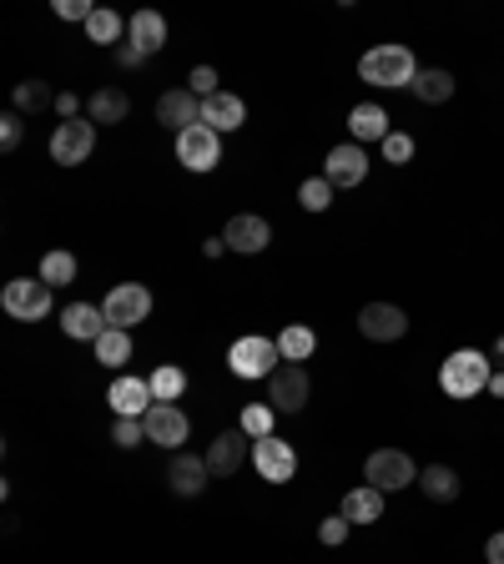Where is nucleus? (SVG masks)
<instances>
[{"label":"nucleus","instance_id":"nucleus-20","mask_svg":"<svg viewBox=\"0 0 504 564\" xmlns=\"http://www.w3.org/2000/svg\"><path fill=\"white\" fill-rule=\"evenodd\" d=\"M127 46H136L142 56H157L167 46V15L161 11H136L127 26Z\"/></svg>","mask_w":504,"mask_h":564},{"label":"nucleus","instance_id":"nucleus-37","mask_svg":"<svg viewBox=\"0 0 504 564\" xmlns=\"http://www.w3.org/2000/svg\"><path fill=\"white\" fill-rule=\"evenodd\" d=\"M21 142H26V121H21V111H5V117H0V146L15 152Z\"/></svg>","mask_w":504,"mask_h":564},{"label":"nucleus","instance_id":"nucleus-1","mask_svg":"<svg viewBox=\"0 0 504 564\" xmlns=\"http://www.w3.org/2000/svg\"><path fill=\"white\" fill-rule=\"evenodd\" d=\"M490 379H494V358L479 353V348H454L439 363V388H444V398H459V404L490 394Z\"/></svg>","mask_w":504,"mask_h":564},{"label":"nucleus","instance_id":"nucleus-16","mask_svg":"<svg viewBox=\"0 0 504 564\" xmlns=\"http://www.w3.org/2000/svg\"><path fill=\"white\" fill-rule=\"evenodd\" d=\"M252 454V439L242 429H227L213 439V448H207V469H213V479H232V473L242 469V459Z\"/></svg>","mask_w":504,"mask_h":564},{"label":"nucleus","instance_id":"nucleus-27","mask_svg":"<svg viewBox=\"0 0 504 564\" xmlns=\"http://www.w3.org/2000/svg\"><path fill=\"white\" fill-rule=\"evenodd\" d=\"M127 26H132V21H121L111 5H96L92 21H86V40H92V46H111V51H117L121 36H127Z\"/></svg>","mask_w":504,"mask_h":564},{"label":"nucleus","instance_id":"nucleus-8","mask_svg":"<svg viewBox=\"0 0 504 564\" xmlns=\"http://www.w3.org/2000/svg\"><path fill=\"white\" fill-rule=\"evenodd\" d=\"M308 398H313V379H308L303 363H283L267 379V404L278 408V413H303Z\"/></svg>","mask_w":504,"mask_h":564},{"label":"nucleus","instance_id":"nucleus-14","mask_svg":"<svg viewBox=\"0 0 504 564\" xmlns=\"http://www.w3.org/2000/svg\"><path fill=\"white\" fill-rule=\"evenodd\" d=\"M107 404H111V413H117V419H146V408L157 404V398H152V383H146V379H136V373H121V379L107 388Z\"/></svg>","mask_w":504,"mask_h":564},{"label":"nucleus","instance_id":"nucleus-43","mask_svg":"<svg viewBox=\"0 0 504 564\" xmlns=\"http://www.w3.org/2000/svg\"><path fill=\"white\" fill-rule=\"evenodd\" d=\"M484 564H504V529L500 535H490V544H484Z\"/></svg>","mask_w":504,"mask_h":564},{"label":"nucleus","instance_id":"nucleus-12","mask_svg":"<svg viewBox=\"0 0 504 564\" xmlns=\"http://www.w3.org/2000/svg\"><path fill=\"white\" fill-rule=\"evenodd\" d=\"M142 423H146V444H161V448H172V454H182L187 433H192V423H187V413L177 404H152Z\"/></svg>","mask_w":504,"mask_h":564},{"label":"nucleus","instance_id":"nucleus-28","mask_svg":"<svg viewBox=\"0 0 504 564\" xmlns=\"http://www.w3.org/2000/svg\"><path fill=\"white\" fill-rule=\"evenodd\" d=\"M413 96H419V101L424 106H444L454 96V76L444 67H424L419 71V76H413V86H409Z\"/></svg>","mask_w":504,"mask_h":564},{"label":"nucleus","instance_id":"nucleus-6","mask_svg":"<svg viewBox=\"0 0 504 564\" xmlns=\"http://www.w3.org/2000/svg\"><path fill=\"white\" fill-rule=\"evenodd\" d=\"M96 152V121L76 117V121H56L51 132V161L56 167H81Z\"/></svg>","mask_w":504,"mask_h":564},{"label":"nucleus","instance_id":"nucleus-25","mask_svg":"<svg viewBox=\"0 0 504 564\" xmlns=\"http://www.w3.org/2000/svg\"><path fill=\"white\" fill-rule=\"evenodd\" d=\"M419 489H424L429 504H454L459 499V473L449 464H429V469H419Z\"/></svg>","mask_w":504,"mask_h":564},{"label":"nucleus","instance_id":"nucleus-26","mask_svg":"<svg viewBox=\"0 0 504 564\" xmlns=\"http://www.w3.org/2000/svg\"><path fill=\"white\" fill-rule=\"evenodd\" d=\"M278 353H283V363H308V358L319 353V333L308 328V323H288V328L278 333Z\"/></svg>","mask_w":504,"mask_h":564},{"label":"nucleus","instance_id":"nucleus-45","mask_svg":"<svg viewBox=\"0 0 504 564\" xmlns=\"http://www.w3.org/2000/svg\"><path fill=\"white\" fill-rule=\"evenodd\" d=\"M490 394L504 398V368H494V379H490Z\"/></svg>","mask_w":504,"mask_h":564},{"label":"nucleus","instance_id":"nucleus-19","mask_svg":"<svg viewBox=\"0 0 504 564\" xmlns=\"http://www.w3.org/2000/svg\"><path fill=\"white\" fill-rule=\"evenodd\" d=\"M61 328H67V338H76V343H96L111 323H107V313H101V302H71L67 313H61Z\"/></svg>","mask_w":504,"mask_h":564},{"label":"nucleus","instance_id":"nucleus-32","mask_svg":"<svg viewBox=\"0 0 504 564\" xmlns=\"http://www.w3.org/2000/svg\"><path fill=\"white\" fill-rule=\"evenodd\" d=\"M46 106H56V96H51V86L46 81H21L15 86V111H46Z\"/></svg>","mask_w":504,"mask_h":564},{"label":"nucleus","instance_id":"nucleus-40","mask_svg":"<svg viewBox=\"0 0 504 564\" xmlns=\"http://www.w3.org/2000/svg\"><path fill=\"white\" fill-rule=\"evenodd\" d=\"M92 11L96 5H86V0H56V15H61V21H81V26H86Z\"/></svg>","mask_w":504,"mask_h":564},{"label":"nucleus","instance_id":"nucleus-46","mask_svg":"<svg viewBox=\"0 0 504 564\" xmlns=\"http://www.w3.org/2000/svg\"><path fill=\"white\" fill-rule=\"evenodd\" d=\"M490 358H494V368H504V333L494 338V348H490Z\"/></svg>","mask_w":504,"mask_h":564},{"label":"nucleus","instance_id":"nucleus-42","mask_svg":"<svg viewBox=\"0 0 504 564\" xmlns=\"http://www.w3.org/2000/svg\"><path fill=\"white\" fill-rule=\"evenodd\" d=\"M56 111H61L67 121H76L81 117V96L76 92H61V96H56Z\"/></svg>","mask_w":504,"mask_h":564},{"label":"nucleus","instance_id":"nucleus-21","mask_svg":"<svg viewBox=\"0 0 504 564\" xmlns=\"http://www.w3.org/2000/svg\"><path fill=\"white\" fill-rule=\"evenodd\" d=\"M202 121H207L217 136H223V132H238L242 121H248V106H242V96L217 92V96H207V101H202Z\"/></svg>","mask_w":504,"mask_h":564},{"label":"nucleus","instance_id":"nucleus-5","mask_svg":"<svg viewBox=\"0 0 504 564\" xmlns=\"http://www.w3.org/2000/svg\"><path fill=\"white\" fill-rule=\"evenodd\" d=\"M51 283H40V277H15V283H5V292H0V308L15 317V323H40V317L51 313Z\"/></svg>","mask_w":504,"mask_h":564},{"label":"nucleus","instance_id":"nucleus-10","mask_svg":"<svg viewBox=\"0 0 504 564\" xmlns=\"http://www.w3.org/2000/svg\"><path fill=\"white\" fill-rule=\"evenodd\" d=\"M252 469L263 473L267 484H288L292 473H298V454H292L288 439L267 433V439H252Z\"/></svg>","mask_w":504,"mask_h":564},{"label":"nucleus","instance_id":"nucleus-41","mask_svg":"<svg viewBox=\"0 0 504 564\" xmlns=\"http://www.w3.org/2000/svg\"><path fill=\"white\" fill-rule=\"evenodd\" d=\"M111 56H117V67H121V71H136V67H142V61H146V56L136 51V46H127V40H121V46H117V51H111Z\"/></svg>","mask_w":504,"mask_h":564},{"label":"nucleus","instance_id":"nucleus-24","mask_svg":"<svg viewBox=\"0 0 504 564\" xmlns=\"http://www.w3.org/2000/svg\"><path fill=\"white\" fill-rule=\"evenodd\" d=\"M348 519V525H379L384 519V494L373 484H359V489H348L344 494V509H338Z\"/></svg>","mask_w":504,"mask_h":564},{"label":"nucleus","instance_id":"nucleus-7","mask_svg":"<svg viewBox=\"0 0 504 564\" xmlns=\"http://www.w3.org/2000/svg\"><path fill=\"white\" fill-rule=\"evenodd\" d=\"M101 313H107L111 328L132 333L136 323L152 317V288H142V283H117V288L107 292V302H101Z\"/></svg>","mask_w":504,"mask_h":564},{"label":"nucleus","instance_id":"nucleus-13","mask_svg":"<svg viewBox=\"0 0 504 564\" xmlns=\"http://www.w3.org/2000/svg\"><path fill=\"white\" fill-rule=\"evenodd\" d=\"M223 242H227V252L257 257V252L273 242V227H267V217H257V212H238V217L223 227Z\"/></svg>","mask_w":504,"mask_h":564},{"label":"nucleus","instance_id":"nucleus-9","mask_svg":"<svg viewBox=\"0 0 504 564\" xmlns=\"http://www.w3.org/2000/svg\"><path fill=\"white\" fill-rule=\"evenodd\" d=\"M177 161H182L187 171H213L217 161H223V136H217L207 121L187 127V132L177 136Z\"/></svg>","mask_w":504,"mask_h":564},{"label":"nucleus","instance_id":"nucleus-22","mask_svg":"<svg viewBox=\"0 0 504 564\" xmlns=\"http://www.w3.org/2000/svg\"><path fill=\"white\" fill-rule=\"evenodd\" d=\"M86 117H92L96 127H117V121L132 117V96L121 92V86H101V92L86 96Z\"/></svg>","mask_w":504,"mask_h":564},{"label":"nucleus","instance_id":"nucleus-31","mask_svg":"<svg viewBox=\"0 0 504 564\" xmlns=\"http://www.w3.org/2000/svg\"><path fill=\"white\" fill-rule=\"evenodd\" d=\"M40 283H51V288L76 283V257H71V252H46V257H40Z\"/></svg>","mask_w":504,"mask_h":564},{"label":"nucleus","instance_id":"nucleus-33","mask_svg":"<svg viewBox=\"0 0 504 564\" xmlns=\"http://www.w3.org/2000/svg\"><path fill=\"white\" fill-rule=\"evenodd\" d=\"M333 192H338V187H333L328 177H308V182L298 187V202H303V212H328Z\"/></svg>","mask_w":504,"mask_h":564},{"label":"nucleus","instance_id":"nucleus-29","mask_svg":"<svg viewBox=\"0 0 504 564\" xmlns=\"http://www.w3.org/2000/svg\"><path fill=\"white\" fill-rule=\"evenodd\" d=\"M96 348V363H107V368H127L132 363V333H121V328H107L101 338L92 343Z\"/></svg>","mask_w":504,"mask_h":564},{"label":"nucleus","instance_id":"nucleus-3","mask_svg":"<svg viewBox=\"0 0 504 564\" xmlns=\"http://www.w3.org/2000/svg\"><path fill=\"white\" fill-rule=\"evenodd\" d=\"M227 368L238 373V379H273L283 368V353H278V338H263V333H248L227 348Z\"/></svg>","mask_w":504,"mask_h":564},{"label":"nucleus","instance_id":"nucleus-4","mask_svg":"<svg viewBox=\"0 0 504 564\" xmlns=\"http://www.w3.org/2000/svg\"><path fill=\"white\" fill-rule=\"evenodd\" d=\"M363 484H373L379 494H398V489L419 484V469L404 448H373L369 459H363Z\"/></svg>","mask_w":504,"mask_h":564},{"label":"nucleus","instance_id":"nucleus-11","mask_svg":"<svg viewBox=\"0 0 504 564\" xmlns=\"http://www.w3.org/2000/svg\"><path fill=\"white\" fill-rule=\"evenodd\" d=\"M359 333L369 343H398L409 333V313L398 302H363L359 308Z\"/></svg>","mask_w":504,"mask_h":564},{"label":"nucleus","instance_id":"nucleus-39","mask_svg":"<svg viewBox=\"0 0 504 564\" xmlns=\"http://www.w3.org/2000/svg\"><path fill=\"white\" fill-rule=\"evenodd\" d=\"M348 529H353V525H348L344 514H328V519H323V525H319V539H323V544H328V550H338V544H344V539H348Z\"/></svg>","mask_w":504,"mask_h":564},{"label":"nucleus","instance_id":"nucleus-15","mask_svg":"<svg viewBox=\"0 0 504 564\" xmlns=\"http://www.w3.org/2000/svg\"><path fill=\"white\" fill-rule=\"evenodd\" d=\"M157 121L167 127V132L182 136L187 127H197L202 121V96H192L187 86H172V92L157 96Z\"/></svg>","mask_w":504,"mask_h":564},{"label":"nucleus","instance_id":"nucleus-2","mask_svg":"<svg viewBox=\"0 0 504 564\" xmlns=\"http://www.w3.org/2000/svg\"><path fill=\"white\" fill-rule=\"evenodd\" d=\"M413 76H419V61H413V51H409V46H398V40L373 46V51L359 56V81H363V86H373V92H388V86H413Z\"/></svg>","mask_w":504,"mask_h":564},{"label":"nucleus","instance_id":"nucleus-36","mask_svg":"<svg viewBox=\"0 0 504 564\" xmlns=\"http://www.w3.org/2000/svg\"><path fill=\"white\" fill-rule=\"evenodd\" d=\"M111 444H117V448H142L146 444V423L142 419H117V429H111Z\"/></svg>","mask_w":504,"mask_h":564},{"label":"nucleus","instance_id":"nucleus-17","mask_svg":"<svg viewBox=\"0 0 504 564\" xmlns=\"http://www.w3.org/2000/svg\"><path fill=\"white\" fill-rule=\"evenodd\" d=\"M207 479H213L207 454H172V464H167V484H172L177 499H197L207 489Z\"/></svg>","mask_w":504,"mask_h":564},{"label":"nucleus","instance_id":"nucleus-35","mask_svg":"<svg viewBox=\"0 0 504 564\" xmlns=\"http://www.w3.org/2000/svg\"><path fill=\"white\" fill-rule=\"evenodd\" d=\"M379 146H384V161H388V167H409V161H413V136H409V132H388Z\"/></svg>","mask_w":504,"mask_h":564},{"label":"nucleus","instance_id":"nucleus-30","mask_svg":"<svg viewBox=\"0 0 504 564\" xmlns=\"http://www.w3.org/2000/svg\"><path fill=\"white\" fill-rule=\"evenodd\" d=\"M152 398H157V404H177V398L187 394V373L177 363H161V368H152Z\"/></svg>","mask_w":504,"mask_h":564},{"label":"nucleus","instance_id":"nucleus-34","mask_svg":"<svg viewBox=\"0 0 504 564\" xmlns=\"http://www.w3.org/2000/svg\"><path fill=\"white\" fill-rule=\"evenodd\" d=\"M273 419H278V408H273V404H248V408H242L238 429L248 433V439H267V433H273Z\"/></svg>","mask_w":504,"mask_h":564},{"label":"nucleus","instance_id":"nucleus-18","mask_svg":"<svg viewBox=\"0 0 504 564\" xmlns=\"http://www.w3.org/2000/svg\"><path fill=\"white\" fill-rule=\"evenodd\" d=\"M323 177H328L333 187H359L363 177H369V152H363L359 142L333 146L328 161H323Z\"/></svg>","mask_w":504,"mask_h":564},{"label":"nucleus","instance_id":"nucleus-38","mask_svg":"<svg viewBox=\"0 0 504 564\" xmlns=\"http://www.w3.org/2000/svg\"><path fill=\"white\" fill-rule=\"evenodd\" d=\"M187 92L202 96V101H207V96H217V92H223V86H217V71L213 67H197L192 76H187Z\"/></svg>","mask_w":504,"mask_h":564},{"label":"nucleus","instance_id":"nucleus-23","mask_svg":"<svg viewBox=\"0 0 504 564\" xmlns=\"http://www.w3.org/2000/svg\"><path fill=\"white\" fill-rule=\"evenodd\" d=\"M348 132H353V142H384L394 127H388V111L379 101H359L353 111H348Z\"/></svg>","mask_w":504,"mask_h":564},{"label":"nucleus","instance_id":"nucleus-44","mask_svg":"<svg viewBox=\"0 0 504 564\" xmlns=\"http://www.w3.org/2000/svg\"><path fill=\"white\" fill-rule=\"evenodd\" d=\"M202 252H207V257H223L227 242H223V237H207V242H202Z\"/></svg>","mask_w":504,"mask_h":564}]
</instances>
